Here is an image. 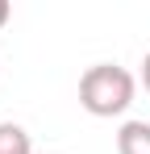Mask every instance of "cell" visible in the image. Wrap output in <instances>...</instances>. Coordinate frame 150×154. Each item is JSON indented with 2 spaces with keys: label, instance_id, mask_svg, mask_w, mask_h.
Instances as JSON below:
<instances>
[{
  "label": "cell",
  "instance_id": "7a4b0ae2",
  "mask_svg": "<svg viewBox=\"0 0 150 154\" xmlns=\"http://www.w3.org/2000/svg\"><path fill=\"white\" fill-rule=\"evenodd\" d=\"M117 154H150V121H125L117 129Z\"/></svg>",
  "mask_w": 150,
  "mask_h": 154
},
{
  "label": "cell",
  "instance_id": "5b68a950",
  "mask_svg": "<svg viewBox=\"0 0 150 154\" xmlns=\"http://www.w3.org/2000/svg\"><path fill=\"white\" fill-rule=\"evenodd\" d=\"M142 83H146V92H150V50H146V58H142Z\"/></svg>",
  "mask_w": 150,
  "mask_h": 154
},
{
  "label": "cell",
  "instance_id": "6da1fadb",
  "mask_svg": "<svg viewBox=\"0 0 150 154\" xmlns=\"http://www.w3.org/2000/svg\"><path fill=\"white\" fill-rule=\"evenodd\" d=\"M133 92H138V79L117 63H92L79 75V104L92 117H121L133 104Z\"/></svg>",
  "mask_w": 150,
  "mask_h": 154
},
{
  "label": "cell",
  "instance_id": "277c9868",
  "mask_svg": "<svg viewBox=\"0 0 150 154\" xmlns=\"http://www.w3.org/2000/svg\"><path fill=\"white\" fill-rule=\"evenodd\" d=\"M8 17H13V4H8V0H0V29L8 25Z\"/></svg>",
  "mask_w": 150,
  "mask_h": 154
},
{
  "label": "cell",
  "instance_id": "3957f363",
  "mask_svg": "<svg viewBox=\"0 0 150 154\" xmlns=\"http://www.w3.org/2000/svg\"><path fill=\"white\" fill-rule=\"evenodd\" d=\"M0 154H33V142L17 121H0Z\"/></svg>",
  "mask_w": 150,
  "mask_h": 154
}]
</instances>
